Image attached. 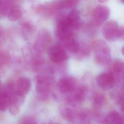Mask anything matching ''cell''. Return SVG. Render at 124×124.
Instances as JSON below:
<instances>
[{"mask_svg":"<svg viewBox=\"0 0 124 124\" xmlns=\"http://www.w3.org/2000/svg\"><path fill=\"white\" fill-rule=\"evenodd\" d=\"M18 96L16 92L15 85L13 82H8L1 85L0 88V110L6 111Z\"/></svg>","mask_w":124,"mask_h":124,"instance_id":"cell-1","label":"cell"},{"mask_svg":"<svg viewBox=\"0 0 124 124\" xmlns=\"http://www.w3.org/2000/svg\"><path fill=\"white\" fill-rule=\"evenodd\" d=\"M94 61L99 64H106L111 59L110 51L106 43L102 40H98L93 44Z\"/></svg>","mask_w":124,"mask_h":124,"instance_id":"cell-2","label":"cell"},{"mask_svg":"<svg viewBox=\"0 0 124 124\" xmlns=\"http://www.w3.org/2000/svg\"><path fill=\"white\" fill-rule=\"evenodd\" d=\"M55 34L61 43L75 38L74 33L67 23L65 16L59 17L55 28Z\"/></svg>","mask_w":124,"mask_h":124,"instance_id":"cell-3","label":"cell"},{"mask_svg":"<svg viewBox=\"0 0 124 124\" xmlns=\"http://www.w3.org/2000/svg\"><path fill=\"white\" fill-rule=\"evenodd\" d=\"M54 83L53 78L47 75H39L36 78V91L40 99H46Z\"/></svg>","mask_w":124,"mask_h":124,"instance_id":"cell-4","label":"cell"},{"mask_svg":"<svg viewBox=\"0 0 124 124\" xmlns=\"http://www.w3.org/2000/svg\"><path fill=\"white\" fill-rule=\"evenodd\" d=\"M51 35L47 31H41L36 37L34 43V48L38 53H44L48 50L51 42Z\"/></svg>","mask_w":124,"mask_h":124,"instance_id":"cell-5","label":"cell"},{"mask_svg":"<svg viewBox=\"0 0 124 124\" xmlns=\"http://www.w3.org/2000/svg\"><path fill=\"white\" fill-rule=\"evenodd\" d=\"M120 27L114 20L107 21L103 26L102 31L105 38L109 42H113L119 38Z\"/></svg>","mask_w":124,"mask_h":124,"instance_id":"cell-6","label":"cell"},{"mask_svg":"<svg viewBox=\"0 0 124 124\" xmlns=\"http://www.w3.org/2000/svg\"><path fill=\"white\" fill-rule=\"evenodd\" d=\"M48 56L50 60L55 63H61L68 58L64 48L61 45H55L48 49Z\"/></svg>","mask_w":124,"mask_h":124,"instance_id":"cell-7","label":"cell"},{"mask_svg":"<svg viewBox=\"0 0 124 124\" xmlns=\"http://www.w3.org/2000/svg\"><path fill=\"white\" fill-rule=\"evenodd\" d=\"M110 11L106 6L99 5L93 10V21L94 25L100 26L109 17Z\"/></svg>","mask_w":124,"mask_h":124,"instance_id":"cell-8","label":"cell"},{"mask_svg":"<svg viewBox=\"0 0 124 124\" xmlns=\"http://www.w3.org/2000/svg\"><path fill=\"white\" fill-rule=\"evenodd\" d=\"M114 77L111 72H103L97 75L96 82L97 85L102 90L108 91L111 89L114 84Z\"/></svg>","mask_w":124,"mask_h":124,"instance_id":"cell-9","label":"cell"},{"mask_svg":"<svg viewBox=\"0 0 124 124\" xmlns=\"http://www.w3.org/2000/svg\"><path fill=\"white\" fill-rule=\"evenodd\" d=\"M76 86V81L72 77H65L59 80L58 83L59 91L62 93H68L73 91Z\"/></svg>","mask_w":124,"mask_h":124,"instance_id":"cell-10","label":"cell"},{"mask_svg":"<svg viewBox=\"0 0 124 124\" xmlns=\"http://www.w3.org/2000/svg\"><path fill=\"white\" fill-rule=\"evenodd\" d=\"M31 82L30 79L24 77L19 78L15 85L16 94L20 96H25L30 91Z\"/></svg>","mask_w":124,"mask_h":124,"instance_id":"cell-11","label":"cell"},{"mask_svg":"<svg viewBox=\"0 0 124 124\" xmlns=\"http://www.w3.org/2000/svg\"><path fill=\"white\" fill-rule=\"evenodd\" d=\"M65 20L72 30L78 29L82 24L79 12L76 9L72 10L67 14L65 16Z\"/></svg>","mask_w":124,"mask_h":124,"instance_id":"cell-12","label":"cell"},{"mask_svg":"<svg viewBox=\"0 0 124 124\" xmlns=\"http://www.w3.org/2000/svg\"><path fill=\"white\" fill-rule=\"evenodd\" d=\"M86 93V88L85 86L76 87L73 91L69 93L70 94L67 98V101L71 104L78 103L85 98Z\"/></svg>","mask_w":124,"mask_h":124,"instance_id":"cell-13","label":"cell"},{"mask_svg":"<svg viewBox=\"0 0 124 124\" xmlns=\"http://www.w3.org/2000/svg\"><path fill=\"white\" fill-rule=\"evenodd\" d=\"M80 0H59L51 3V5L55 10H61L70 8L76 6Z\"/></svg>","mask_w":124,"mask_h":124,"instance_id":"cell-14","label":"cell"},{"mask_svg":"<svg viewBox=\"0 0 124 124\" xmlns=\"http://www.w3.org/2000/svg\"><path fill=\"white\" fill-rule=\"evenodd\" d=\"M105 123L106 124H123V119L117 111L113 110L107 114Z\"/></svg>","mask_w":124,"mask_h":124,"instance_id":"cell-15","label":"cell"},{"mask_svg":"<svg viewBox=\"0 0 124 124\" xmlns=\"http://www.w3.org/2000/svg\"><path fill=\"white\" fill-rule=\"evenodd\" d=\"M25 98V96H20L18 95V97L10 104L8 109L11 114L16 115L19 112L24 103Z\"/></svg>","mask_w":124,"mask_h":124,"instance_id":"cell-16","label":"cell"},{"mask_svg":"<svg viewBox=\"0 0 124 124\" xmlns=\"http://www.w3.org/2000/svg\"><path fill=\"white\" fill-rule=\"evenodd\" d=\"M62 46L72 53H77L79 49L80 44L75 38L62 43Z\"/></svg>","mask_w":124,"mask_h":124,"instance_id":"cell-17","label":"cell"},{"mask_svg":"<svg viewBox=\"0 0 124 124\" xmlns=\"http://www.w3.org/2000/svg\"><path fill=\"white\" fill-rule=\"evenodd\" d=\"M12 2L9 0H3L0 1V13L1 15L8 16L12 7Z\"/></svg>","mask_w":124,"mask_h":124,"instance_id":"cell-18","label":"cell"},{"mask_svg":"<svg viewBox=\"0 0 124 124\" xmlns=\"http://www.w3.org/2000/svg\"><path fill=\"white\" fill-rule=\"evenodd\" d=\"M21 16V12L20 8L17 6H14L9 14L8 15V18L11 21H16Z\"/></svg>","mask_w":124,"mask_h":124,"instance_id":"cell-19","label":"cell"},{"mask_svg":"<svg viewBox=\"0 0 124 124\" xmlns=\"http://www.w3.org/2000/svg\"><path fill=\"white\" fill-rule=\"evenodd\" d=\"M105 98L104 96L100 93H96L94 95L93 98V104L95 108H100L104 104Z\"/></svg>","mask_w":124,"mask_h":124,"instance_id":"cell-20","label":"cell"},{"mask_svg":"<svg viewBox=\"0 0 124 124\" xmlns=\"http://www.w3.org/2000/svg\"><path fill=\"white\" fill-rule=\"evenodd\" d=\"M113 71L117 74L124 73V62L120 60L115 61L112 65Z\"/></svg>","mask_w":124,"mask_h":124,"instance_id":"cell-21","label":"cell"},{"mask_svg":"<svg viewBox=\"0 0 124 124\" xmlns=\"http://www.w3.org/2000/svg\"><path fill=\"white\" fill-rule=\"evenodd\" d=\"M62 117L68 121H72L75 119V113L70 108H64L61 112Z\"/></svg>","mask_w":124,"mask_h":124,"instance_id":"cell-22","label":"cell"},{"mask_svg":"<svg viewBox=\"0 0 124 124\" xmlns=\"http://www.w3.org/2000/svg\"><path fill=\"white\" fill-rule=\"evenodd\" d=\"M10 60L9 54L2 50H0V67L7 64Z\"/></svg>","mask_w":124,"mask_h":124,"instance_id":"cell-23","label":"cell"},{"mask_svg":"<svg viewBox=\"0 0 124 124\" xmlns=\"http://www.w3.org/2000/svg\"><path fill=\"white\" fill-rule=\"evenodd\" d=\"M18 124H37V121L33 117L26 115L20 119Z\"/></svg>","mask_w":124,"mask_h":124,"instance_id":"cell-24","label":"cell"},{"mask_svg":"<svg viewBox=\"0 0 124 124\" xmlns=\"http://www.w3.org/2000/svg\"><path fill=\"white\" fill-rule=\"evenodd\" d=\"M5 39V34L3 29L0 27V45L2 44Z\"/></svg>","mask_w":124,"mask_h":124,"instance_id":"cell-25","label":"cell"},{"mask_svg":"<svg viewBox=\"0 0 124 124\" xmlns=\"http://www.w3.org/2000/svg\"><path fill=\"white\" fill-rule=\"evenodd\" d=\"M119 38H121V39L124 40V27H120Z\"/></svg>","mask_w":124,"mask_h":124,"instance_id":"cell-26","label":"cell"},{"mask_svg":"<svg viewBox=\"0 0 124 124\" xmlns=\"http://www.w3.org/2000/svg\"><path fill=\"white\" fill-rule=\"evenodd\" d=\"M108 0H98V1L101 3H104L108 1Z\"/></svg>","mask_w":124,"mask_h":124,"instance_id":"cell-27","label":"cell"},{"mask_svg":"<svg viewBox=\"0 0 124 124\" xmlns=\"http://www.w3.org/2000/svg\"><path fill=\"white\" fill-rule=\"evenodd\" d=\"M122 53L124 55V46L122 48Z\"/></svg>","mask_w":124,"mask_h":124,"instance_id":"cell-28","label":"cell"},{"mask_svg":"<svg viewBox=\"0 0 124 124\" xmlns=\"http://www.w3.org/2000/svg\"><path fill=\"white\" fill-rule=\"evenodd\" d=\"M123 124H124V117L123 119Z\"/></svg>","mask_w":124,"mask_h":124,"instance_id":"cell-29","label":"cell"},{"mask_svg":"<svg viewBox=\"0 0 124 124\" xmlns=\"http://www.w3.org/2000/svg\"><path fill=\"white\" fill-rule=\"evenodd\" d=\"M121 0V1H122L123 3H124V0Z\"/></svg>","mask_w":124,"mask_h":124,"instance_id":"cell-30","label":"cell"},{"mask_svg":"<svg viewBox=\"0 0 124 124\" xmlns=\"http://www.w3.org/2000/svg\"><path fill=\"white\" fill-rule=\"evenodd\" d=\"M49 124H56V123H50Z\"/></svg>","mask_w":124,"mask_h":124,"instance_id":"cell-31","label":"cell"},{"mask_svg":"<svg viewBox=\"0 0 124 124\" xmlns=\"http://www.w3.org/2000/svg\"><path fill=\"white\" fill-rule=\"evenodd\" d=\"M1 86V82H0V88Z\"/></svg>","mask_w":124,"mask_h":124,"instance_id":"cell-32","label":"cell"},{"mask_svg":"<svg viewBox=\"0 0 124 124\" xmlns=\"http://www.w3.org/2000/svg\"></svg>","mask_w":124,"mask_h":124,"instance_id":"cell-33","label":"cell"}]
</instances>
